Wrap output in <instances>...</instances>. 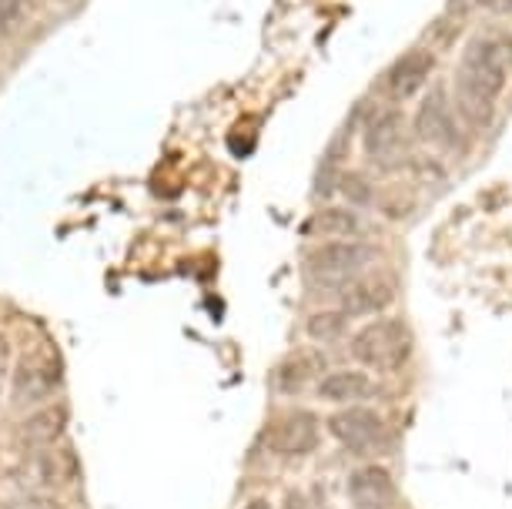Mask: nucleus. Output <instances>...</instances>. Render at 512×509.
Masks as SVG:
<instances>
[{
  "mask_svg": "<svg viewBox=\"0 0 512 509\" xmlns=\"http://www.w3.org/2000/svg\"><path fill=\"white\" fill-rule=\"evenodd\" d=\"M415 134L425 141V144H436V148H452L459 141V131H456V121H452V111H449V98L446 91L436 88L429 91L415 111Z\"/></svg>",
  "mask_w": 512,
  "mask_h": 509,
  "instance_id": "6e6552de",
  "label": "nucleus"
},
{
  "mask_svg": "<svg viewBox=\"0 0 512 509\" xmlns=\"http://www.w3.org/2000/svg\"><path fill=\"white\" fill-rule=\"evenodd\" d=\"M379 248L362 242H328L305 255V275L322 285H345L375 262Z\"/></svg>",
  "mask_w": 512,
  "mask_h": 509,
  "instance_id": "7ed1b4c3",
  "label": "nucleus"
},
{
  "mask_svg": "<svg viewBox=\"0 0 512 509\" xmlns=\"http://www.w3.org/2000/svg\"><path fill=\"white\" fill-rule=\"evenodd\" d=\"M338 191H342L352 205H372V185L362 175H355V171L342 175V181H338Z\"/></svg>",
  "mask_w": 512,
  "mask_h": 509,
  "instance_id": "a211bd4d",
  "label": "nucleus"
},
{
  "mask_svg": "<svg viewBox=\"0 0 512 509\" xmlns=\"http://www.w3.org/2000/svg\"><path fill=\"white\" fill-rule=\"evenodd\" d=\"M318 436H322V426H318V416L308 409H292L285 412L282 419L272 422L268 429V446L278 456H308L318 446Z\"/></svg>",
  "mask_w": 512,
  "mask_h": 509,
  "instance_id": "39448f33",
  "label": "nucleus"
},
{
  "mask_svg": "<svg viewBox=\"0 0 512 509\" xmlns=\"http://www.w3.org/2000/svg\"><path fill=\"white\" fill-rule=\"evenodd\" d=\"M57 382H61L57 362L44 359V355H24L14 366V402H21V406L41 402L57 389Z\"/></svg>",
  "mask_w": 512,
  "mask_h": 509,
  "instance_id": "1a4fd4ad",
  "label": "nucleus"
},
{
  "mask_svg": "<svg viewBox=\"0 0 512 509\" xmlns=\"http://www.w3.org/2000/svg\"><path fill=\"white\" fill-rule=\"evenodd\" d=\"M412 352V335L399 319H379L352 339V359L362 362L365 369L392 372L402 369Z\"/></svg>",
  "mask_w": 512,
  "mask_h": 509,
  "instance_id": "f03ea898",
  "label": "nucleus"
},
{
  "mask_svg": "<svg viewBox=\"0 0 512 509\" xmlns=\"http://www.w3.org/2000/svg\"><path fill=\"white\" fill-rule=\"evenodd\" d=\"M51 4H61V0H51Z\"/></svg>",
  "mask_w": 512,
  "mask_h": 509,
  "instance_id": "b1692460",
  "label": "nucleus"
},
{
  "mask_svg": "<svg viewBox=\"0 0 512 509\" xmlns=\"http://www.w3.org/2000/svg\"><path fill=\"white\" fill-rule=\"evenodd\" d=\"M285 509H308V506H305L298 496H292V499H288V503H285Z\"/></svg>",
  "mask_w": 512,
  "mask_h": 509,
  "instance_id": "5701e85b",
  "label": "nucleus"
},
{
  "mask_svg": "<svg viewBox=\"0 0 512 509\" xmlns=\"http://www.w3.org/2000/svg\"><path fill=\"white\" fill-rule=\"evenodd\" d=\"M432 67H436V54L425 51V47H415V51L402 54L399 61L392 64L389 78H385V91H389V101H409L415 98L425 81H429Z\"/></svg>",
  "mask_w": 512,
  "mask_h": 509,
  "instance_id": "9d476101",
  "label": "nucleus"
},
{
  "mask_svg": "<svg viewBox=\"0 0 512 509\" xmlns=\"http://www.w3.org/2000/svg\"><path fill=\"white\" fill-rule=\"evenodd\" d=\"M395 302V282L389 275H359L342 288V312L349 319H369Z\"/></svg>",
  "mask_w": 512,
  "mask_h": 509,
  "instance_id": "0eeeda50",
  "label": "nucleus"
},
{
  "mask_svg": "<svg viewBox=\"0 0 512 509\" xmlns=\"http://www.w3.org/2000/svg\"><path fill=\"white\" fill-rule=\"evenodd\" d=\"M482 4H486V7H492V11H512V0H482Z\"/></svg>",
  "mask_w": 512,
  "mask_h": 509,
  "instance_id": "4be33fe9",
  "label": "nucleus"
},
{
  "mask_svg": "<svg viewBox=\"0 0 512 509\" xmlns=\"http://www.w3.org/2000/svg\"><path fill=\"white\" fill-rule=\"evenodd\" d=\"M349 496L355 509H389L395 499V479L379 463L362 466L349 476Z\"/></svg>",
  "mask_w": 512,
  "mask_h": 509,
  "instance_id": "ddd939ff",
  "label": "nucleus"
},
{
  "mask_svg": "<svg viewBox=\"0 0 512 509\" xmlns=\"http://www.w3.org/2000/svg\"><path fill=\"white\" fill-rule=\"evenodd\" d=\"M362 218L349 208H322L312 218H305V235H332V238H352L362 235Z\"/></svg>",
  "mask_w": 512,
  "mask_h": 509,
  "instance_id": "dca6fc26",
  "label": "nucleus"
},
{
  "mask_svg": "<svg viewBox=\"0 0 512 509\" xmlns=\"http://www.w3.org/2000/svg\"><path fill=\"white\" fill-rule=\"evenodd\" d=\"M24 21V4L21 0H0V44L7 41V34Z\"/></svg>",
  "mask_w": 512,
  "mask_h": 509,
  "instance_id": "6ab92c4d",
  "label": "nucleus"
},
{
  "mask_svg": "<svg viewBox=\"0 0 512 509\" xmlns=\"http://www.w3.org/2000/svg\"><path fill=\"white\" fill-rule=\"evenodd\" d=\"M318 399L325 402H359L365 396H372L375 386L369 379V372L362 369H342V372H328L318 379Z\"/></svg>",
  "mask_w": 512,
  "mask_h": 509,
  "instance_id": "2eb2a0df",
  "label": "nucleus"
},
{
  "mask_svg": "<svg viewBox=\"0 0 512 509\" xmlns=\"http://www.w3.org/2000/svg\"><path fill=\"white\" fill-rule=\"evenodd\" d=\"M11 369V342H7V335H0V376Z\"/></svg>",
  "mask_w": 512,
  "mask_h": 509,
  "instance_id": "412c9836",
  "label": "nucleus"
},
{
  "mask_svg": "<svg viewBox=\"0 0 512 509\" xmlns=\"http://www.w3.org/2000/svg\"><path fill=\"white\" fill-rule=\"evenodd\" d=\"M512 71V41L509 37H476L456 71V104L462 118L486 128L496 111V101Z\"/></svg>",
  "mask_w": 512,
  "mask_h": 509,
  "instance_id": "f257e3e1",
  "label": "nucleus"
},
{
  "mask_svg": "<svg viewBox=\"0 0 512 509\" xmlns=\"http://www.w3.org/2000/svg\"><path fill=\"white\" fill-rule=\"evenodd\" d=\"M325 429L335 436V443H342L345 449H355V453H369V449L382 446V439H385L382 416L375 409H365V406L332 412L325 422Z\"/></svg>",
  "mask_w": 512,
  "mask_h": 509,
  "instance_id": "20e7f679",
  "label": "nucleus"
},
{
  "mask_svg": "<svg viewBox=\"0 0 512 509\" xmlns=\"http://www.w3.org/2000/svg\"><path fill=\"white\" fill-rule=\"evenodd\" d=\"M0 509H57V506L51 503V496H44V493H24L17 499H4Z\"/></svg>",
  "mask_w": 512,
  "mask_h": 509,
  "instance_id": "aec40b11",
  "label": "nucleus"
},
{
  "mask_svg": "<svg viewBox=\"0 0 512 509\" xmlns=\"http://www.w3.org/2000/svg\"><path fill=\"white\" fill-rule=\"evenodd\" d=\"M325 362L328 359L318 349H298L292 355H285V359L278 362V369L272 372L275 392H282V396H298V392H305L312 382L322 379Z\"/></svg>",
  "mask_w": 512,
  "mask_h": 509,
  "instance_id": "9b49d317",
  "label": "nucleus"
},
{
  "mask_svg": "<svg viewBox=\"0 0 512 509\" xmlns=\"http://www.w3.org/2000/svg\"><path fill=\"white\" fill-rule=\"evenodd\" d=\"M365 151L375 165L395 168L405 158V118L399 111H375L365 121Z\"/></svg>",
  "mask_w": 512,
  "mask_h": 509,
  "instance_id": "423d86ee",
  "label": "nucleus"
},
{
  "mask_svg": "<svg viewBox=\"0 0 512 509\" xmlns=\"http://www.w3.org/2000/svg\"><path fill=\"white\" fill-rule=\"evenodd\" d=\"M67 419H71V409H67L64 402L41 406L17 426V439H21V446H27V449H47L64 436Z\"/></svg>",
  "mask_w": 512,
  "mask_h": 509,
  "instance_id": "4468645a",
  "label": "nucleus"
},
{
  "mask_svg": "<svg viewBox=\"0 0 512 509\" xmlns=\"http://www.w3.org/2000/svg\"><path fill=\"white\" fill-rule=\"evenodd\" d=\"M71 476L74 473L67 469V459L61 453H51V446L31 449V456L17 469V483H21L27 493H51V489H61Z\"/></svg>",
  "mask_w": 512,
  "mask_h": 509,
  "instance_id": "f8f14e48",
  "label": "nucleus"
},
{
  "mask_svg": "<svg viewBox=\"0 0 512 509\" xmlns=\"http://www.w3.org/2000/svg\"><path fill=\"white\" fill-rule=\"evenodd\" d=\"M345 329H349V315H345L342 309L315 312V315H308V322H305V332L312 335L315 342H332V339H342Z\"/></svg>",
  "mask_w": 512,
  "mask_h": 509,
  "instance_id": "f3484780",
  "label": "nucleus"
}]
</instances>
